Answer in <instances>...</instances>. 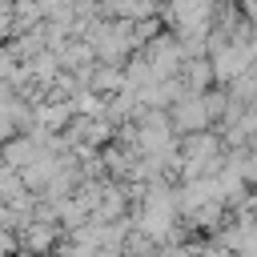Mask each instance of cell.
Listing matches in <instances>:
<instances>
[{
    "instance_id": "1",
    "label": "cell",
    "mask_w": 257,
    "mask_h": 257,
    "mask_svg": "<svg viewBox=\"0 0 257 257\" xmlns=\"http://www.w3.org/2000/svg\"><path fill=\"white\" fill-rule=\"evenodd\" d=\"M169 120H173V128H177V137H185V133H201V128H209L213 124V116H209V104H205V92H193V88H185L173 104H169Z\"/></svg>"
},
{
    "instance_id": "3",
    "label": "cell",
    "mask_w": 257,
    "mask_h": 257,
    "mask_svg": "<svg viewBox=\"0 0 257 257\" xmlns=\"http://www.w3.org/2000/svg\"><path fill=\"white\" fill-rule=\"evenodd\" d=\"M16 64H20V60H16V52H12L8 44H0V80H8Z\"/></svg>"
},
{
    "instance_id": "2",
    "label": "cell",
    "mask_w": 257,
    "mask_h": 257,
    "mask_svg": "<svg viewBox=\"0 0 257 257\" xmlns=\"http://www.w3.org/2000/svg\"><path fill=\"white\" fill-rule=\"evenodd\" d=\"M181 80H185V88L205 92L209 80H213V60H209V56H185V64H181Z\"/></svg>"
},
{
    "instance_id": "4",
    "label": "cell",
    "mask_w": 257,
    "mask_h": 257,
    "mask_svg": "<svg viewBox=\"0 0 257 257\" xmlns=\"http://www.w3.org/2000/svg\"><path fill=\"white\" fill-rule=\"evenodd\" d=\"M12 24H16L12 4H0V40H8V36H12Z\"/></svg>"
}]
</instances>
